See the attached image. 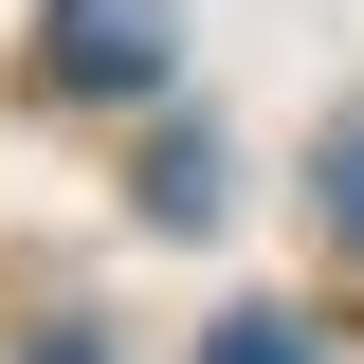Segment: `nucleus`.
<instances>
[{
  "label": "nucleus",
  "instance_id": "1",
  "mask_svg": "<svg viewBox=\"0 0 364 364\" xmlns=\"http://www.w3.org/2000/svg\"><path fill=\"white\" fill-rule=\"evenodd\" d=\"M37 55H55V91H109V109H128V91L182 73V0H55Z\"/></svg>",
  "mask_w": 364,
  "mask_h": 364
},
{
  "label": "nucleus",
  "instance_id": "5",
  "mask_svg": "<svg viewBox=\"0 0 364 364\" xmlns=\"http://www.w3.org/2000/svg\"><path fill=\"white\" fill-rule=\"evenodd\" d=\"M18 364H109V346H73V328H55V346H18Z\"/></svg>",
  "mask_w": 364,
  "mask_h": 364
},
{
  "label": "nucleus",
  "instance_id": "3",
  "mask_svg": "<svg viewBox=\"0 0 364 364\" xmlns=\"http://www.w3.org/2000/svg\"><path fill=\"white\" fill-rule=\"evenodd\" d=\"M200 364H328V328H291V310H237V328H219Z\"/></svg>",
  "mask_w": 364,
  "mask_h": 364
},
{
  "label": "nucleus",
  "instance_id": "2",
  "mask_svg": "<svg viewBox=\"0 0 364 364\" xmlns=\"http://www.w3.org/2000/svg\"><path fill=\"white\" fill-rule=\"evenodd\" d=\"M310 200H328V237H346V255H364V109H346V128L310 146Z\"/></svg>",
  "mask_w": 364,
  "mask_h": 364
},
{
  "label": "nucleus",
  "instance_id": "4",
  "mask_svg": "<svg viewBox=\"0 0 364 364\" xmlns=\"http://www.w3.org/2000/svg\"><path fill=\"white\" fill-rule=\"evenodd\" d=\"M146 200H164V219H200V200H219V146H200V128H164V164H146Z\"/></svg>",
  "mask_w": 364,
  "mask_h": 364
}]
</instances>
